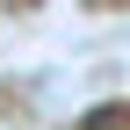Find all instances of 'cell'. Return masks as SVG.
Here are the masks:
<instances>
[{
  "label": "cell",
  "instance_id": "1",
  "mask_svg": "<svg viewBox=\"0 0 130 130\" xmlns=\"http://www.w3.org/2000/svg\"><path fill=\"white\" fill-rule=\"evenodd\" d=\"M87 130H123V108H94V116H87Z\"/></svg>",
  "mask_w": 130,
  "mask_h": 130
}]
</instances>
